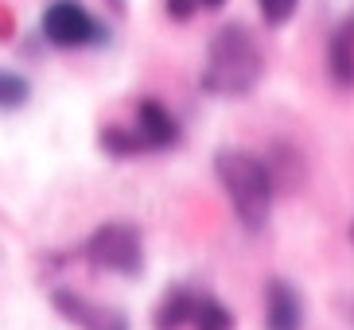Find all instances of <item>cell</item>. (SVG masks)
Wrapping results in <instances>:
<instances>
[{"mask_svg": "<svg viewBox=\"0 0 354 330\" xmlns=\"http://www.w3.org/2000/svg\"><path fill=\"white\" fill-rule=\"evenodd\" d=\"M195 303H198V295H191L187 288H171L164 300H160V307H156V330L187 327V322L195 319Z\"/></svg>", "mask_w": 354, "mask_h": 330, "instance_id": "ba28073f", "label": "cell"}, {"mask_svg": "<svg viewBox=\"0 0 354 330\" xmlns=\"http://www.w3.org/2000/svg\"><path fill=\"white\" fill-rule=\"evenodd\" d=\"M327 66L339 86H354V16L335 31L331 47H327Z\"/></svg>", "mask_w": 354, "mask_h": 330, "instance_id": "52a82bcc", "label": "cell"}, {"mask_svg": "<svg viewBox=\"0 0 354 330\" xmlns=\"http://www.w3.org/2000/svg\"><path fill=\"white\" fill-rule=\"evenodd\" d=\"M133 133H136V140H140V148H171L179 140V124L160 101L145 97V101L136 105Z\"/></svg>", "mask_w": 354, "mask_h": 330, "instance_id": "5b68a950", "label": "cell"}, {"mask_svg": "<svg viewBox=\"0 0 354 330\" xmlns=\"http://www.w3.org/2000/svg\"><path fill=\"white\" fill-rule=\"evenodd\" d=\"M195 8H198V0H167V16H176V20H187Z\"/></svg>", "mask_w": 354, "mask_h": 330, "instance_id": "4fadbf2b", "label": "cell"}, {"mask_svg": "<svg viewBox=\"0 0 354 330\" xmlns=\"http://www.w3.org/2000/svg\"><path fill=\"white\" fill-rule=\"evenodd\" d=\"M226 0H198V8H222Z\"/></svg>", "mask_w": 354, "mask_h": 330, "instance_id": "5bb4252c", "label": "cell"}, {"mask_svg": "<svg viewBox=\"0 0 354 330\" xmlns=\"http://www.w3.org/2000/svg\"><path fill=\"white\" fill-rule=\"evenodd\" d=\"M214 171H218V183L226 191L230 206L238 214V222L250 233H257L265 222H269L272 210V171L265 159L241 152V148H226V152L214 155Z\"/></svg>", "mask_w": 354, "mask_h": 330, "instance_id": "7a4b0ae2", "label": "cell"}, {"mask_svg": "<svg viewBox=\"0 0 354 330\" xmlns=\"http://www.w3.org/2000/svg\"><path fill=\"white\" fill-rule=\"evenodd\" d=\"M265 327L269 330H300L304 327V303L300 291L284 284V280H272L269 291H265Z\"/></svg>", "mask_w": 354, "mask_h": 330, "instance_id": "8992f818", "label": "cell"}, {"mask_svg": "<svg viewBox=\"0 0 354 330\" xmlns=\"http://www.w3.org/2000/svg\"><path fill=\"white\" fill-rule=\"evenodd\" d=\"M86 257L102 272H117V276H136L145 264V249H140V233L129 222H109L86 241Z\"/></svg>", "mask_w": 354, "mask_h": 330, "instance_id": "3957f363", "label": "cell"}, {"mask_svg": "<svg viewBox=\"0 0 354 330\" xmlns=\"http://www.w3.org/2000/svg\"><path fill=\"white\" fill-rule=\"evenodd\" d=\"M351 241H354V226H351Z\"/></svg>", "mask_w": 354, "mask_h": 330, "instance_id": "9a60e30c", "label": "cell"}, {"mask_svg": "<svg viewBox=\"0 0 354 330\" xmlns=\"http://www.w3.org/2000/svg\"><path fill=\"white\" fill-rule=\"evenodd\" d=\"M24 97H28V82L0 70V105H20Z\"/></svg>", "mask_w": 354, "mask_h": 330, "instance_id": "7c38bea8", "label": "cell"}, {"mask_svg": "<svg viewBox=\"0 0 354 330\" xmlns=\"http://www.w3.org/2000/svg\"><path fill=\"white\" fill-rule=\"evenodd\" d=\"M195 330H230L234 327V315H230L226 307H222L218 300H210V295H198L195 303Z\"/></svg>", "mask_w": 354, "mask_h": 330, "instance_id": "30bf717a", "label": "cell"}, {"mask_svg": "<svg viewBox=\"0 0 354 330\" xmlns=\"http://www.w3.org/2000/svg\"><path fill=\"white\" fill-rule=\"evenodd\" d=\"M43 35L55 47H86V43H94L102 35V28L86 12V4H78V0H51L43 8Z\"/></svg>", "mask_w": 354, "mask_h": 330, "instance_id": "277c9868", "label": "cell"}, {"mask_svg": "<svg viewBox=\"0 0 354 330\" xmlns=\"http://www.w3.org/2000/svg\"><path fill=\"white\" fill-rule=\"evenodd\" d=\"M261 16H265V23H272V28H281V23L292 20V12H296V0H257Z\"/></svg>", "mask_w": 354, "mask_h": 330, "instance_id": "8fae6325", "label": "cell"}, {"mask_svg": "<svg viewBox=\"0 0 354 330\" xmlns=\"http://www.w3.org/2000/svg\"><path fill=\"white\" fill-rule=\"evenodd\" d=\"M261 70H265V55H261L253 31L245 28V23H226V28L210 39L198 82H203L207 93L238 97V93H250L253 86H257Z\"/></svg>", "mask_w": 354, "mask_h": 330, "instance_id": "6da1fadb", "label": "cell"}, {"mask_svg": "<svg viewBox=\"0 0 354 330\" xmlns=\"http://www.w3.org/2000/svg\"><path fill=\"white\" fill-rule=\"evenodd\" d=\"M55 303L71 315L78 327H86V330H125V322L117 319V315H109V311H97V307H90L86 300H78V295H66V291H59L55 295Z\"/></svg>", "mask_w": 354, "mask_h": 330, "instance_id": "9c48e42d", "label": "cell"}]
</instances>
